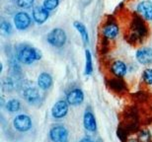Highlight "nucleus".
I'll return each instance as SVG.
<instances>
[{
    "label": "nucleus",
    "mask_w": 152,
    "mask_h": 142,
    "mask_svg": "<svg viewBox=\"0 0 152 142\" xmlns=\"http://www.w3.org/2000/svg\"><path fill=\"white\" fill-rule=\"evenodd\" d=\"M148 36V27L145 20L139 15L132 17L127 30V41L132 44L143 43Z\"/></svg>",
    "instance_id": "nucleus-1"
},
{
    "label": "nucleus",
    "mask_w": 152,
    "mask_h": 142,
    "mask_svg": "<svg viewBox=\"0 0 152 142\" xmlns=\"http://www.w3.org/2000/svg\"><path fill=\"white\" fill-rule=\"evenodd\" d=\"M42 51L29 44H20L16 47V58L24 65H32L42 59Z\"/></svg>",
    "instance_id": "nucleus-2"
},
{
    "label": "nucleus",
    "mask_w": 152,
    "mask_h": 142,
    "mask_svg": "<svg viewBox=\"0 0 152 142\" xmlns=\"http://www.w3.org/2000/svg\"><path fill=\"white\" fill-rule=\"evenodd\" d=\"M120 26L114 20H109L106 23L102 25L101 29V36H102V41H104L105 43H111L115 40H117V38L120 35Z\"/></svg>",
    "instance_id": "nucleus-3"
},
{
    "label": "nucleus",
    "mask_w": 152,
    "mask_h": 142,
    "mask_svg": "<svg viewBox=\"0 0 152 142\" xmlns=\"http://www.w3.org/2000/svg\"><path fill=\"white\" fill-rule=\"evenodd\" d=\"M47 42L51 47L61 48L67 43V34L61 28H53L47 35Z\"/></svg>",
    "instance_id": "nucleus-4"
},
{
    "label": "nucleus",
    "mask_w": 152,
    "mask_h": 142,
    "mask_svg": "<svg viewBox=\"0 0 152 142\" xmlns=\"http://www.w3.org/2000/svg\"><path fill=\"white\" fill-rule=\"evenodd\" d=\"M31 16L25 11H19L14 15L13 17V24L18 31H26L32 25Z\"/></svg>",
    "instance_id": "nucleus-5"
},
{
    "label": "nucleus",
    "mask_w": 152,
    "mask_h": 142,
    "mask_svg": "<svg viewBox=\"0 0 152 142\" xmlns=\"http://www.w3.org/2000/svg\"><path fill=\"white\" fill-rule=\"evenodd\" d=\"M13 126H14V128L19 132L29 131L33 126V122H32L31 117L25 114H18L13 119Z\"/></svg>",
    "instance_id": "nucleus-6"
},
{
    "label": "nucleus",
    "mask_w": 152,
    "mask_h": 142,
    "mask_svg": "<svg viewBox=\"0 0 152 142\" xmlns=\"http://www.w3.org/2000/svg\"><path fill=\"white\" fill-rule=\"evenodd\" d=\"M50 138L53 142H67L68 130L65 126L56 125L50 129Z\"/></svg>",
    "instance_id": "nucleus-7"
},
{
    "label": "nucleus",
    "mask_w": 152,
    "mask_h": 142,
    "mask_svg": "<svg viewBox=\"0 0 152 142\" xmlns=\"http://www.w3.org/2000/svg\"><path fill=\"white\" fill-rule=\"evenodd\" d=\"M68 110L69 104L67 101L66 100H58L51 108V117L56 119H61L63 117H65L66 114H68Z\"/></svg>",
    "instance_id": "nucleus-8"
},
{
    "label": "nucleus",
    "mask_w": 152,
    "mask_h": 142,
    "mask_svg": "<svg viewBox=\"0 0 152 142\" xmlns=\"http://www.w3.org/2000/svg\"><path fill=\"white\" fill-rule=\"evenodd\" d=\"M135 59L139 64L149 66L152 64V47H141L135 52Z\"/></svg>",
    "instance_id": "nucleus-9"
},
{
    "label": "nucleus",
    "mask_w": 152,
    "mask_h": 142,
    "mask_svg": "<svg viewBox=\"0 0 152 142\" xmlns=\"http://www.w3.org/2000/svg\"><path fill=\"white\" fill-rule=\"evenodd\" d=\"M23 97L28 104L33 105V106L39 105L42 101L41 94H39V90L34 86L26 87L23 91Z\"/></svg>",
    "instance_id": "nucleus-10"
},
{
    "label": "nucleus",
    "mask_w": 152,
    "mask_h": 142,
    "mask_svg": "<svg viewBox=\"0 0 152 142\" xmlns=\"http://www.w3.org/2000/svg\"><path fill=\"white\" fill-rule=\"evenodd\" d=\"M85 95L84 92L82 91V89L80 88H73L70 91L67 92L66 94L65 100L67 101L69 106H73V107H77L80 106L82 103L84 102Z\"/></svg>",
    "instance_id": "nucleus-11"
},
{
    "label": "nucleus",
    "mask_w": 152,
    "mask_h": 142,
    "mask_svg": "<svg viewBox=\"0 0 152 142\" xmlns=\"http://www.w3.org/2000/svg\"><path fill=\"white\" fill-rule=\"evenodd\" d=\"M32 18L37 25H44L50 18V11L44 6H34L32 9Z\"/></svg>",
    "instance_id": "nucleus-12"
},
{
    "label": "nucleus",
    "mask_w": 152,
    "mask_h": 142,
    "mask_svg": "<svg viewBox=\"0 0 152 142\" xmlns=\"http://www.w3.org/2000/svg\"><path fill=\"white\" fill-rule=\"evenodd\" d=\"M136 12L146 21H152V1L142 0L136 5Z\"/></svg>",
    "instance_id": "nucleus-13"
},
{
    "label": "nucleus",
    "mask_w": 152,
    "mask_h": 142,
    "mask_svg": "<svg viewBox=\"0 0 152 142\" xmlns=\"http://www.w3.org/2000/svg\"><path fill=\"white\" fill-rule=\"evenodd\" d=\"M110 70L115 77L124 78L127 74L129 67H127L126 63L124 61L120 60V59H117V60H114V61L111 63Z\"/></svg>",
    "instance_id": "nucleus-14"
},
{
    "label": "nucleus",
    "mask_w": 152,
    "mask_h": 142,
    "mask_svg": "<svg viewBox=\"0 0 152 142\" xmlns=\"http://www.w3.org/2000/svg\"><path fill=\"white\" fill-rule=\"evenodd\" d=\"M83 125L84 128L89 132H96L97 131V120L95 114L90 109H86L83 116Z\"/></svg>",
    "instance_id": "nucleus-15"
},
{
    "label": "nucleus",
    "mask_w": 152,
    "mask_h": 142,
    "mask_svg": "<svg viewBox=\"0 0 152 142\" xmlns=\"http://www.w3.org/2000/svg\"><path fill=\"white\" fill-rule=\"evenodd\" d=\"M53 78L48 72H42L39 74L37 78V85L39 89L42 90V91H48L53 87Z\"/></svg>",
    "instance_id": "nucleus-16"
},
{
    "label": "nucleus",
    "mask_w": 152,
    "mask_h": 142,
    "mask_svg": "<svg viewBox=\"0 0 152 142\" xmlns=\"http://www.w3.org/2000/svg\"><path fill=\"white\" fill-rule=\"evenodd\" d=\"M73 27L76 29V31L78 32V34L80 35L81 40L83 42L84 46L87 47L90 43V38H89V33L87 31V28L85 27L83 23L79 22V21H75L73 23Z\"/></svg>",
    "instance_id": "nucleus-17"
},
{
    "label": "nucleus",
    "mask_w": 152,
    "mask_h": 142,
    "mask_svg": "<svg viewBox=\"0 0 152 142\" xmlns=\"http://www.w3.org/2000/svg\"><path fill=\"white\" fill-rule=\"evenodd\" d=\"M94 66H93V58L92 53L89 50H85V69L84 74L86 76H90L93 74Z\"/></svg>",
    "instance_id": "nucleus-18"
},
{
    "label": "nucleus",
    "mask_w": 152,
    "mask_h": 142,
    "mask_svg": "<svg viewBox=\"0 0 152 142\" xmlns=\"http://www.w3.org/2000/svg\"><path fill=\"white\" fill-rule=\"evenodd\" d=\"M5 108L9 113H17L21 110V102L18 99H10L6 102Z\"/></svg>",
    "instance_id": "nucleus-19"
},
{
    "label": "nucleus",
    "mask_w": 152,
    "mask_h": 142,
    "mask_svg": "<svg viewBox=\"0 0 152 142\" xmlns=\"http://www.w3.org/2000/svg\"><path fill=\"white\" fill-rule=\"evenodd\" d=\"M0 31H1V34L5 37H8V36L12 35L13 33V27L10 24V22L6 20H1V25H0Z\"/></svg>",
    "instance_id": "nucleus-20"
},
{
    "label": "nucleus",
    "mask_w": 152,
    "mask_h": 142,
    "mask_svg": "<svg viewBox=\"0 0 152 142\" xmlns=\"http://www.w3.org/2000/svg\"><path fill=\"white\" fill-rule=\"evenodd\" d=\"M14 86H15L14 80L12 79L11 77L3 78V80H2V91L3 92H7V93L12 92L15 88Z\"/></svg>",
    "instance_id": "nucleus-21"
},
{
    "label": "nucleus",
    "mask_w": 152,
    "mask_h": 142,
    "mask_svg": "<svg viewBox=\"0 0 152 142\" xmlns=\"http://www.w3.org/2000/svg\"><path fill=\"white\" fill-rule=\"evenodd\" d=\"M60 4V0H44L42 6L47 9L48 11H54Z\"/></svg>",
    "instance_id": "nucleus-22"
},
{
    "label": "nucleus",
    "mask_w": 152,
    "mask_h": 142,
    "mask_svg": "<svg viewBox=\"0 0 152 142\" xmlns=\"http://www.w3.org/2000/svg\"><path fill=\"white\" fill-rule=\"evenodd\" d=\"M141 78L145 85L152 86V68H145L142 71Z\"/></svg>",
    "instance_id": "nucleus-23"
},
{
    "label": "nucleus",
    "mask_w": 152,
    "mask_h": 142,
    "mask_svg": "<svg viewBox=\"0 0 152 142\" xmlns=\"http://www.w3.org/2000/svg\"><path fill=\"white\" fill-rule=\"evenodd\" d=\"M35 1L36 0H16V4L23 10H28V9L34 8Z\"/></svg>",
    "instance_id": "nucleus-24"
},
{
    "label": "nucleus",
    "mask_w": 152,
    "mask_h": 142,
    "mask_svg": "<svg viewBox=\"0 0 152 142\" xmlns=\"http://www.w3.org/2000/svg\"><path fill=\"white\" fill-rule=\"evenodd\" d=\"M138 139L141 142H152V135L151 132L146 129H143L138 133Z\"/></svg>",
    "instance_id": "nucleus-25"
},
{
    "label": "nucleus",
    "mask_w": 152,
    "mask_h": 142,
    "mask_svg": "<svg viewBox=\"0 0 152 142\" xmlns=\"http://www.w3.org/2000/svg\"><path fill=\"white\" fill-rule=\"evenodd\" d=\"M79 142H96V141L92 140L90 137H83L82 139L79 140Z\"/></svg>",
    "instance_id": "nucleus-26"
},
{
    "label": "nucleus",
    "mask_w": 152,
    "mask_h": 142,
    "mask_svg": "<svg viewBox=\"0 0 152 142\" xmlns=\"http://www.w3.org/2000/svg\"><path fill=\"white\" fill-rule=\"evenodd\" d=\"M127 142H141L139 139H129Z\"/></svg>",
    "instance_id": "nucleus-27"
}]
</instances>
